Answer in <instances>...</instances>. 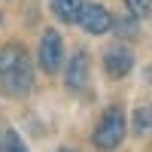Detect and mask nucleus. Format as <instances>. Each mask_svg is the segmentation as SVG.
Segmentation results:
<instances>
[{
    "label": "nucleus",
    "mask_w": 152,
    "mask_h": 152,
    "mask_svg": "<svg viewBox=\"0 0 152 152\" xmlns=\"http://www.w3.org/2000/svg\"><path fill=\"white\" fill-rule=\"evenodd\" d=\"M134 67V55L128 52V46H110L104 52V70L110 79H125Z\"/></svg>",
    "instance_id": "39448f33"
},
{
    "label": "nucleus",
    "mask_w": 152,
    "mask_h": 152,
    "mask_svg": "<svg viewBox=\"0 0 152 152\" xmlns=\"http://www.w3.org/2000/svg\"><path fill=\"white\" fill-rule=\"evenodd\" d=\"M131 128L137 137H146L152 131V110L149 107H140V110H134V116H131Z\"/></svg>",
    "instance_id": "6e6552de"
},
{
    "label": "nucleus",
    "mask_w": 152,
    "mask_h": 152,
    "mask_svg": "<svg viewBox=\"0 0 152 152\" xmlns=\"http://www.w3.org/2000/svg\"><path fill=\"white\" fill-rule=\"evenodd\" d=\"M37 58H40V67H43L46 73H58L61 58H64V40H61V34H58L55 28H49V31L43 34Z\"/></svg>",
    "instance_id": "20e7f679"
},
{
    "label": "nucleus",
    "mask_w": 152,
    "mask_h": 152,
    "mask_svg": "<svg viewBox=\"0 0 152 152\" xmlns=\"http://www.w3.org/2000/svg\"><path fill=\"white\" fill-rule=\"evenodd\" d=\"M76 21H79V28L85 34H91V37H100V34L113 31V15H110V9L100 6V3H82Z\"/></svg>",
    "instance_id": "7ed1b4c3"
},
{
    "label": "nucleus",
    "mask_w": 152,
    "mask_h": 152,
    "mask_svg": "<svg viewBox=\"0 0 152 152\" xmlns=\"http://www.w3.org/2000/svg\"><path fill=\"white\" fill-rule=\"evenodd\" d=\"M125 6H128V12H131L134 18L152 15V0H125Z\"/></svg>",
    "instance_id": "1a4fd4ad"
},
{
    "label": "nucleus",
    "mask_w": 152,
    "mask_h": 152,
    "mask_svg": "<svg viewBox=\"0 0 152 152\" xmlns=\"http://www.w3.org/2000/svg\"><path fill=\"white\" fill-rule=\"evenodd\" d=\"M34 88V64L28 49L18 43H9L0 49V94L24 97Z\"/></svg>",
    "instance_id": "f257e3e1"
},
{
    "label": "nucleus",
    "mask_w": 152,
    "mask_h": 152,
    "mask_svg": "<svg viewBox=\"0 0 152 152\" xmlns=\"http://www.w3.org/2000/svg\"><path fill=\"white\" fill-rule=\"evenodd\" d=\"M49 6H52V12H55L58 21L76 24V18H79V9H82V0H49Z\"/></svg>",
    "instance_id": "0eeeda50"
},
{
    "label": "nucleus",
    "mask_w": 152,
    "mask_h": 152,
    "mask_svg": "<svg viewBox=\"0 0 152 152\" xmlns=\"http://www.w3.org/2000/svg\"><path fill=\"white\" fill-rule=\"evenodd\" d=\"M119 34L122 37H137V18L128 12V18H122L119 21Z\"/></svg>",
    "instance_id": "9d476101"
},
{
    "label": "nucleus",
    "mask_w": 152,
    "mask_h": 152,
    "mask_svg": "<svg viewBox=\"0 0 152 152\" xmlns=\"http://www.w3.org/2000/svg\"><path fill=\"white\" fill-rule=\"evenodd\" d=\"M125 134H128L125 110H122V107H110L104 116H100V122H97V128H94V134H91V143H94V149H100V152H113V149L122 146Z\"/></svg>",
    "instance_id": "f03ea898"
},
{
    "label": "nucleus",
    "mask_w": 152,
    "mask_h": 152,
    "mask_svg": "<svg viewBox=\"0 0 152 152\" xmlns=\"http://www.w3.org/2000/svg\"><path fill=\"white\" fill-rule=\"evenodd\" d=\"M58 152H73V149H58Z\"/></svg>",
    "instance_id": "f8f14e48"
},
{
    "label": "nucleus",
    "mask_w": 152,
    "mask_h": 152,
    "mask_svg": "<svg viewBox=\"0 0 152 152\" xmlns=\"http://www.w3.org/2000/svg\"><path fill=\"white\" fill-rule=\"evenodd\" d=\"M88 82V55L85 52H76L67 64V73H64V85L70 91H82Z\"/></svg>",
    "instance_id": "423d86ee"
},
{
    "label": "nucleus",
    "mask_w": 152,
    "mask_h": 152,
    "mask_svg": "<svg viewBox=\"0 0 152 152\" xmlns=\"http://www.w3.org/2000/svg\"><path fill=\"white\" fill-rule=\"evenodd\" d=\"M6 152H28V149H24V143H21V137H18L15 131L6 134Z\"/></svg>",
    "instance_id": "9b49d317"
}]
</instances>
